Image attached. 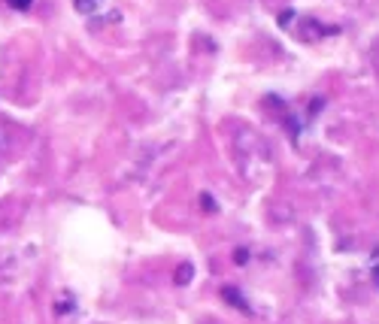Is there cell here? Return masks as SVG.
Masks as SVG:
<instances>
[{
	"label": "cell",
	"mask_w": 379,
	"mask_h": 324,
	"mask_svg": "<svg viewBox=\"0 0 379 324\" xmlns=\"http://www.w3.org/2000/svg\"><path fill=\"white\" fill-rule=\"evenodd\" d=\"M280 24L289 27V24H291V13H282V15H280Z\"/></svg>",
	"instance_id": "cell-7"
},
{
	"label": "cell",
	"mask_w": 379,
	"mask_h": 324,
	"mask_svg": "<svg viewBox=\"0 0 379 324\" xmlns=\"http://www.w3.org/2000/svg\"><path fill=\"white\" fill-rule=\"evenodd\" d=\"M371 273H373V279H376V285H379V248H376L373 258H371Z\"/></svg>",
	"instance_id": "cell-5"
},
{
	"label": "cell",
	"mask_w": 379,
	"mask_h": 324,
	"mask_svg": "<svg viewBox=\"0 0 379 324\" xmlns=\"http://www.w3.org/2000/svg\"><path fill=\"white\" fill-rule=\"evenodd\" d=\"M221 294H225V300H230V303H237V307H240V309H243V312H249V303H246L243 297H240V291H234V288H225V291H221Z\"/></svg>",
	"instance_id": "cell-2"
},
{
	"label": "cell",
	"mask_w": 379,
	"mask_h": 324,
	"mask_svg": "<svg viewBox=\"0 0 379 324\" xmlns=\"http://www.w3.org/2000/svg\"><path fill=\"white\" fill-rule=\"evenodd\" d=\"M234 261H237V264H246V248H240V252H234Z\"/></svg>",
	"instance_id": "cell-6"
},
{
	"label": "cell",
	"mask_w": 379,
	"mask_h": 324,
	"mask_svg": "<svg viewBox=\"0 0 379 324\" xmlns=\"http://www.w3.org/2000/svg\"><path fill=\"white\" fill-rule=\"evenodd\" d=\"M6 3L13 6V9H18V13H25V9H31L34 0H6Z\"/></svg>",
	"instance_id": "cell-4"
},
{
	"label": "cell",
	"mask_w": 379,
	"mask_h": 324,
	"mask_svg": "<svg viewBox=\"0 0 379 324\" xmlns=\"http://www.w3.org/2000/svg\"><path fill=\"white\" fill-rule=\"evenodd\" d=\"M100 3H104V0H73V6H76L79 15H91Z\"/></svg>",
	"instance_id": "cell-1"
},
{
	"label": "cell",
	"mask_w": 379,
	"mask_h": 324,
	"mask_svg": "<svg viewBox=\"0 0 379 324\" xmlns=\"http://www.w3.org/2000/svg\"><path fill=\"white\" fill-rule=\"evenodd\" d=\"M191 273H194V270H191V264H182L179 270H177V285H186V282L191 279Z\"/></svg>",
	"instance_id": "cell-3"
}]
</instances>
